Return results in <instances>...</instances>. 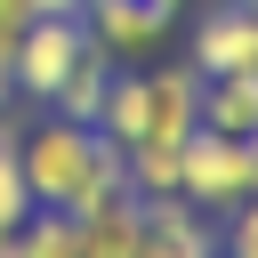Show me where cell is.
Returning <instances> with one entry per match:
<instances>
[{
	"label": "cell",
	"instance_id": "cell-4",
	"mask_svg": "<svg viewBox=\"0 0 258 258\" xmlns=\"http://www.w3.org/2000/svg\"><path fill=\"white\" fill-rule=\"evenodd\" d=\"M169 24H177V8H161V0H89V40L113 64H145L169 40Z\"/></svg>",
	"mask_w": 258,
	"mask_h": 258
},
{
	"label": "cell",
	"instance_id": "cell-11",
	"mask_svg": "<svg viewBox=\"0 0 258 258\" xmlns=\"http://www.w3.org/2000/svg\"><path fill=\"white\" fill-rule=\"evenodd\" d=\"M113 73H121V64H113L105 48H89V56H81V64L64 73V89L48 97V113H64V121H97V105H105V89H113Z\"/></svg>",
	"mask_w": 258,
	"mask_h": 258
},
{
	"label": "cell",
	"instance_id": "cell-18",
	"mask_svg": "<svg viewBox=\"0 0 258 258\" xmlns=\"http://www.w3.org/2000/svg\"><path fill=\"white\" fill-rule=\"evenodd\" d=\"M242 16H250V32H258V0H242Z\"/></svg>",
	"mask_w": 258,
	"mask_h": 258
},
{
	"label": "cell",
	"instance_id": "cell-2",
	"mask_svg": "<svg viewBox=\"0 0 258 258\" xmlns=\"http://www.w3.org/2000/svg\"><path fill=\"white\" fill-rule=\"evenodd\" d=\"M177 194L210 218L242 210L258 194V161H250V137H226V129H194L185 153H177Z\"/></svg>",
	"mask_w": 258,
	"mask_h": 258
},
{
	"label": "cell",
	"instance_id": "cell-21",
	"mask_svg": "<svg viewBox=\"0 0 258 258\" xmlns=\"http://www.w3.org/2000/svg\"><path fill=\"white\" fill-rule=\"evenodd\" d=\"M0 258H8V250H0Z\"/></svg>",
	"mask_w": 258,
	"mask_h": 258
},
{
	"label": "cell",
	"instance_id": "cell-14",
	"mask_svg": "<svg viewBox=\"0 0 258 258\" xmlns=\"http://www.w3.org/2000/svg\"><path fill=\"white\" fill-rule=\"evenodd\" d=\"M218 258H258V194L242 210H226V234H218Z\"/></svg>",
	"mask_w": 258,
	"mask_h": 258
},
{
	"label": "cell",
	"instance_id": "cell-3",
	"mask_svg": "<svg viewBox=\"0 0 258 258\" xmlns=\"http://www.w3.org/2000/svg\"><path fill=\"white\" fill-rule=\"evenodd\" d=\"M97 40H89V16H32L24 32H16V48H8V73H16V97H32V105H48L56 89H64V73L89 56Z\"/></svg>",
	"mask_w": 258,
	"mask_h": 258
},
{
	"label": "cell",
	"instance_id": "cell-17",
	"mask_svg": "<svg viewBox=\"0 0 258 258\" xmlns=\"http://www.w3.org/2000/svg\"><path fill=\"white\" fill-rule=\"evenodd\" d=\"M8 48H16V40H0V113L16 105V73H8Z\"/></svg>",
	"mask_w": 258,
	"mask_h": 258
},
{
	"label": "cell",
	"instance_id": "cell-1",
	"mask_svg": "<svg viewBox=\"0 0 258 258\" xmlns=\"http://www.w3.org/2000/svg\"><path fill=\"white\" fill-rule=\"evenodd\" d=\"M16 169H24L32 210H64V218H81V210L129 194V161H121V145H113L97 121H64V113L16 129Z\"/></svg>",
	"mask_w": 258,
	"mask_h": 258
},
{
	"label": "cell",
	"instance_id": "cell-13",
	"mask_svg": "<svg viewBox=\"0 0 258 258\" xmlns=\"http://www.w3.org/2000/svg\"><path fill=\"white\" fill-rule=\"evenodd\" d=\"M16 113H0V250L16 242V226L32 218V194H24V169H16Z\"/></svg>",
	"mask_w": 258,
	"mask_h": 258
},
{
	"label": "cell",
	"instance_id": "cell-7",
	"mask_svg": "<svg viewBox=\"0 0 258 258\" xmlns=\"http://www.w3.org/2000/svg\"><path fill=\"white\" fill-rule=\"evenodd\" d=\"M145 97H153L145 145H185L202 129V73L194 64H145Z\"/></svg>",
	"mask_w": 258,
	"mask_h": 258
},
{
	"label": "cell",
	"instance_id": "cell-19",
	"mask_svg": "<svg viewBox=\"0 0 258 258\" xmlns=\"http://www.w3.org/2000/svg\"><path fill=\"white\" fill-rule=\"evenodd\" d=\"M161 8H185V0H161Z\"/></svg>",
	"mask_w": 258,
	"mask_h": 258
},
{
	"label": "cell",
	"instance_id": "cell-20",
	"mask_svg": "<svg viewBox=\"0 0 258 258\" xmlns=\"http://www.w3.org/2000/svg\"><path fill=\"white\" fill-rule=\"evenodd\" d=\"M250 161H258V137H250Z\"/></svg>",
	"mask_w": 258,
	"mask_h": 258
},
{
	"label": "cell",
	"instance_id": "cell-12",
	"mask_svg": "<svg viewBox=\"0 0 258 258\" xmlns=\"http://www.w3.org/2000/svg\"><path fill=\"white\" fill-rule=\"evenodd\" d=\"M8 258H81V218L32 210V218L16 226V242H8Z\"/></svg>",
	"mask_w": 258,
	"mask_h": 258
},
{
	"label": "cell",
	"instance_id": "cell-9",
	"mask_svg": "<svg viewBox=\"0 0 258 258\" xmlns=\"http://www.w3.org/2000/svg\"><path fill=\"white\" fill-rule=\"evenodd\" d=\"M97 129L129 153V145H145V129H153V97H145V64H121L113 73V89H105V105H97Z\"/></svg>",
	"mask_w": 258,
	"mask_h": 258
},
{
	"label": "cell",
	"instance_id": "cell-5",
	"mask_svg": "<svg viewBox=\"0 0 258 258\" xmlns=\"http://www.w3.org/2000/svg\"><path fill=\"white\" fill-rule=\"evenodd\" d=\"M202 81H226V73H258V32L242 16V0H218L202 24H194V56H185Z\"/></svg>",
	"mask_w": 258,
	"mask_h": 258
},
{
	"label": "cell",
	"instance_id": "cell-15",
	"mask_svg": "<svg viewBox=\"0 0 258 258\" xmlns=\"http://www.w3.org/2000/svg\"><path fill=\"white\" fill-rule=\"evenodd\" d=\"M24 24H32V0H0V40H16Z\"/></svg>",
	"mask_w": 258,
	"mask_h": 258
},
{
	"label": "cell",
	"instance_id": "cell-6",
	"mask_svg": "<svg viewBox=\"0 0 258 258\" xmlns=\"http://www.w3.org/2000/svg\"><path fill=\"white\" fill-rule=\"evenodd\" d=\"M137 258H218L210 210H194L185 194H153V202H145V242H137Z\"/></svg>",
	"mask_w": 258,
	"mask_h": 258
},
{
	"label": "cell",
	"instance_id": "cell-8",
	"mask_svg": "<svg viewBox=\"0 0 258 258\" xmlns=\"http://www.w3.org/2000/svg\"><path fill=\"white\" fill-rule=\"evenodd\" d=\"M145 242V202L137 194H113L97 210H81V258H137Z\"/></svg>",
	"mask_w": 258,
	"mask_h": 258
},
{
	"label": "cell",
	"instance_id": "cell-10",
	"mask_svg": "<svg viewBox=\"0 0 258 258\" xmlns=\"http://www.w3.org/2000/svg\"><path fill=\"white\" fill-rule=\"evenodd\" d=\"M202 129H226V137H258V73H226V81H202Z\"/></svg>",
	"mask_w": 258,
	"mask_h": 258
},
{
	"label": "cell",
	"instance_id": "cell-16",
	"mask_svg": "<svg viewBox=\"0 0 258 258\" xmlns=\"http://www.w3.org/2000/svg\"><path fill=\"white\" fill-rule=\"evenodd\" d=\"M32 16H89V0H32Z\"/></svg>",
	"mask_w": 258,
	"mask_h": 258
}]
</instances>
